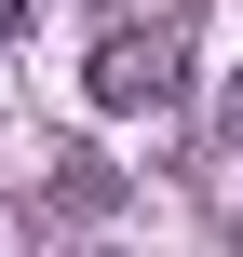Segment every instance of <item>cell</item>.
<instances>
[{
	"label": "cell",
	"instance_id": "obj_1",
	"mask_svg": "<svg viewBox=\"0 0 243 257\" xmlns=\"http://www.w3.org/2000/svg\"><path fill=\"white\" fill-rule=\"evenodd\" d=\"M81 81H95V108H176L189 95V27H108Z\"/></svg>",
	"mask_w": 243,
	"mask_h": 257
},
{
	"label": "cell",
	"instance_id": "obj_2",
	"mask_svg": "<svg viewBox=\"0 0 243 257\" xmlns=\"http://www.w3.org/2000/svg\"><path fill=\"white\" fill-rule=\"evenodd\" d=\"M27 14H41V0H0V41H14V27H27Z\"/></svg>",
	"mask_w": 243,
	"mask_h": 257
}]
</instances>
